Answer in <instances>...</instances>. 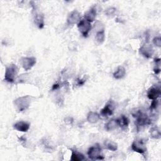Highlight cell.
Listing matches in <instances>:
<instances>
[{
  "label": "cell",
  "instance_id": "6da1fadb",
  "mask_svg": "<svg viewBox=\"0 0 161 161\" xmlns=\"http://www.w3.org/2000/svg\"><path fill=\"white\" fill-rule=\"evenodd\" d=\"M34 98L30 95L20 96L14 100L13 104L18 112H23L29 108Z\"/></svg>",
  "mask_w": 161,
  "mask_h": 161
},
{
  "label": "cell",
  "instance_id": "7a4b0ae2",
  "mask_svg": "<svg viewBox=\"0 0 161 161\" xmlns=\"http://www.w3.org/2000/svg\"><path fill=\"white\" fill-rule=\"evenodd\" d=\"M18 67L16 65L11 64L6 67L4 72V80L9 83H13L16 80L18 74Z\"/></svg>",
  "mask_w": 161,
  "mask_h": 161
},
{
  "label": "cell",
  "instance_id": "3957f363",
  "mask_svg": "<svg viewBox=\"0 0 161 161\" xmlns=\"http://www.w3.org/2000/svg\"><path fill=\"white\" fill-rule=\"evenodd\" d=\"M132 114L133 116L135 118V124L137 126V129L151 123V120L148 116L140 110L136 111L135 113H132Z\"/></svg>",
  "mask_w": 161,
  "mask_h": 161
},
{
  "label": "cell",
  "instance_id": "277c9868",
  "mask_svg": "<svg viewBox=\"0 0 161 161\" xmlns=\"http://www.w3.org/2000/svg\"><path fill=\"white\" fill-rule=\"evenodd\" d=\"M87 156L89 158L93 160L104 159V156L102 153V148L98 143L91 147L88 149Z\"/></svg>",
  "mask_w": 161,
  "mask_h": 161
},
{
  "label": "cell",
  "instance_id": "5b68a950",
  "mask_svg": "<svg viewBox=\"0 0 161 161\" xmlns=\"http://www.w3.org/2000/svg\"><path fill=\"white\" fill-rule=\"evenodd\" d=\"M77 26L80 34L85 38L87 37L92 28L91 23L83 18L80 20V21L77 24Z\"/></svg>",
  "mask_w": 161,
  "mask_h": 161
},
{
  "label": "cell",
  "instance_id": "8992f818",
  "mask_svg": "<svg viewBox=\"0 0 161 161\" xmlns=\"http://www.w3.org/2000/svg\"><path fill=\"white\" fill-rule=\"evenodd\" d=\"M131 150L140 154H144L147 152L145 142L142 139L135 140L131 145Z\"/></svg>",
  "mask_w": 161,
  "mask_h": 161
},
{
  "label": "cell",
  "instance_id": "52a82bcc",
  "mask_svg": "<svg viewBox=\"0 0 161 161\" xmlns=\"http://www.w3.org/2000/svg\"><path fill=\"white\" fill-rule=\"evenodd\" d=\"M139 53L145 58H150L154 53V50L152 45L146 42L140 47Z\"/></svg>",
  "mask_w": 161,
  "mask_h": 161
},
{
  "label": "cell",
  "instance_id": "ba28073f",
  "mask_svg": "<svg viewBox=\"0 0 161 161\" xmlns=\"http://www.w3.org/2000/svg\"><path fill=\"white\" fill-rule=\"evenodd\" d=\"M20 64L25 71H28L36 64V59L33 57H23L21 58Z\"/></svg>",
  "mask_w": 161,
  "mask_h": 161
},
{
  "label": "cell",
  "instance_id": "9c48e42d",
  "mask_svg": "<svg viewBox=\"0 0 161 161\" xmlns=\"http://www.w3.org/2000/svg\"><path fill=\"white\" fill-rule=\"evenodd\" d=\"M81 19L80 13L77 10H73L70 11L67 18V23L69 26H72L77 24Z\"/></svg>",
  "mask_w": 161,
  "mask_h": 161
},
{
  "label": "cell",
  "instance_id": "30bf717a",
  "mask_svg": "<svg viewBox=\"0 0 161 161\" xmlns=\"http://www.w3.org/2000/svg\"><path fill=\"white\" fill-rule=\"evenodd\" d=\"M115 108V106L114 102L112 100L109 101L105 106L101 109L100 111V116L107 118L111 116L113 113L114 109Z\"/></svg>",
  "mask_w": 161,
  "mask_h": 161
},
{
  "label": "cell",
  "instance_id": "8fae6325",
  "mask_svg": "<svg viewBox=\"0 0 161 161\" xmlns=\"http://www.w3.org/2000/svg\"><path fill=\"white\" fill-rule=\"evenodd\" d=\"M160 87L158 86H152L148 89L147 92V96L150 100H157L160 96Z\"/></svg>",
  "mask_w": 161,
  "mask_h": 161
},
{
  "label": "cell",
  "instance_id": "7c38bea8",
  "mask_svg": "<svg viewBox=\"0 0 161 161\" xmlns=\"http://www.w3.org/2000/svg\"><path fill=\"white\" fill-rule=\"evenodd\" d=\"M13 127L18 131L27 132L30 128V124L27 121H19L13 124Z\"/></svg>",
  "mask_w": 161,
  "mask_h": 161
},
{
  "label": "cell",
  "instance_id": "4fadbf2b",
  "mask_svg": "<svg viewBox=\"0 0 161 161\" xmlns=\"http://www.w3.org/2000/svg\"><path fill=\"white\" fill-rule=\"evenodd\" d=\"M97 15V10L94 6L91 7L89 10L85 12L84 14V19L90 22L91 23L95 21Z\"/></svg>",
  "mask_w": 161,
  "mask_h": 161
},
{
  "label": "cell",
  "instance_id": "5bb4252c",
  "mask_svg": "<svg viewBox=\"0 0 161 161\" xmlns=\"http://www.w3.org/2000/svg\"><path fill=\"white\" fill-rule=\"evenodd\" d=\"M33 20L35 25L39 29H42L44 27V16L42 13L35 11L33 15Z\"/></svg>",
  "mask_w": 161,
  "mask_h": 161
},
{
  "label": "cell",
  "instance_id": "9a60e30c",
  "mask_svg": "<svg viewBox=\"0 0 161 161\" xmlns=\"http://www.w3.org/2000/svg\"><path fill=\"white\" fill-rule=\"evenodd\" d=\"M118 126H119L122 130H126L129 125V119L125 115H121L119 118H117Z\"/></svg>",
  "mask_w": 161,
  "mask_h": 161
},
{
  "label": "cell",
  "instance_id": "2e32d148",
  "mask_svg": "<svg viewBox=\"0 0 161 161\" xmlns=\"http://www.w3.org/2000/svg\"><path fill=\"white\" fill-rule=\"evenodd\" d=\"M87 121L92 124L96 123L100 119V114L94 111H89L87 114Z\"/></svg>",
  "mask_w": 161,
  "mask_h": 161
},
{
  "label": "cell",
  "instance_id": "e0dca14e",
  "mask_svg": "<svg viewBox=\"0 0 161 161\" xmlns=\"http://www.w3.org/2000/svg\"><path fill=\"white\" fill-rule=\"evenodd\" d=\"M118 124L117 118L116 119L113 118V119H111L109 121H108L106 123H105L104 129L107 131H111L116 130L118 128Z\"/></svg>",
  "mask_w": 161,
  "mask_h": 161
},
{
  "label": "cell",
  "instance_id": "ac0fdd59",
  "mask_svg": "<svg viewBox=\"0 0 161 161\" xmlns=\"http://www.w3.org/2000/svg\"><path fill=\"white\" fill-rule=\"evenodd\" d=\"M126 75V69L123 66H119L114 72L113 75L115 79H121Z\"/></svg>",
  "mask_w": 161,
  "mask_h": 161
},
{
  "label": "cell",
  "instance_id": "d6986e66",
  "mask_svg": "<svg viewBox=\"0 0 161 161\" xmlns=\"http://www.w3.org/2000/svg\"><path fill=\"white\" fill-rule=\"evenodd\" d=\"M149 133H150V136L153 139H160L161 137V133H160V130L158 128V127L154 126L151 127V128L150 129L149 131Z\"/></svg>",
  "mask_w": 161,
  "mask_h": 161
},
{
  "label": "cell",
  "instance_id": "ffe728a7",
  "mask_svg": "<svg viewBox=\"0 0 161 161\" xmlns=\"http://www.w3.org/2000/svg\"><path fill=\"white\" fill-rule=\"evenodd\" d=\"M85 159L84 155L77 150H71L70 160L72 161H82Z\"/></svg>",
  "mask_w": 161,
  "mask_h": 161
},
{
  "label": "cell",
  "instance_id": "44dd1931",
  "mask_svg": "<svg viewBox=\"0 0 161 161\" xmlns=\"http://www.w3.org/2000/svg\"><path fill=\"white\" fill-rule=\"evenodd\" d=\"M104 148L107 150H111V151H116L118 149V145L116 142L109 140H106L104 142Z\"/></svg>",
  "mask_w": 161,
  "mask_h": 161
},
{
  "label": "cell",
  "instance_id": "7402d4cb",
  "mask_svg": "<svg viewBox=\"0 0 161 161\" xmlns=\"http://www.w3.org/2000/svg\"><path fill=\"white\" fill-rule=\"evenodd\" d=\"M95 40L99 44H102L105 40V31L104 30L96 32Z\"/></svg>",
  "mask_w": 161,
  "mask_h": 161
},
{
  "label": "cell",
  "instance_id": "603a6c76",
  "mask_svg": "<svg viewBox=\"0 0 161 161\" xmlns=\"http://www.w3.org/2000/svg\"><path fill=\"white\" fill-rule=\"evenodd\" d=\"M116 10V8L114 7H109L105 10L104 13L108 17H113L115 15Z\"/></svg>",
  "mask_w": 161,
  "mask_h": 161
},
{
  "label": "cell",
  "instance_id": "cb8c5ba5",
  "mask_svg": "<svg viewBox=\"0 0 161 161\" xmlns=\"http://www.w3.org/2000/svg\"><path fill=\"white\" fill-rule=\"evenodd\" d=\"M155 67L153 69V71L156 74H158L160 72V58H155Z\"/></svg>",
  "mask_w": 161,
  "mask_h": 161
},
{
  "label": "cell",
  "instance_id": "d4e9b609",
  "mask_svg": "<svg viewBox=\"0 0 161 161\" xmlns=\"http://www.w3.org/2000/svg\"><path fill=\"white\" fill-rule=\"evenodd\" d=\"M104 30V25L102 23V22L99 21H96L94 25V30L97 32L101 30Z\"/></svg>",
  "mask_w": 161,
  "mask_h": 161
},
{
  "label": "cell",
  "instance_id": "484cf974",
  "mask_svg": "<svg viewBox=\"0 0 161 161\" xmlns=\"http://www.w3.org/2000/svg\"><path fill=\"white\" fill-rule=\"evenodd\" d=\"M153 44L157 47H161V38L160 36H155L152 40Z\"/></svg>",
  "mask_w": 161,
  "mask_h": 161
},
{
  "label": "cell",
  "instance_id": "4316f807",
  "mask_svg": "<svg viewBox=\"0 0 161 161\" xmlns=\"http://www.w3.org/2000/svg\"><path fill=\"white\" fill-rule=\"evenodd\" d=\"M158 106V101L157 99V100H152V103L150 104V109L152 111H155V109L157 110Z\"/></svg>",
  "mask_w": 161,
  "mask_h": 161
}]
</instances>
